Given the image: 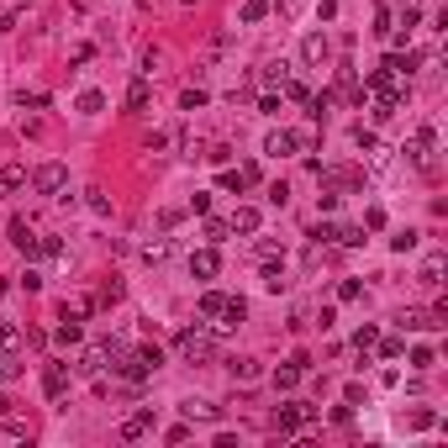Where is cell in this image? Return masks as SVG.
Wrapping results in <instances>:
<instances>
[{
  "instance_id": "13",
  "label": "cell",
  "mask_w": 448,
  "mask_h": 448,
  "mask_svg": "<svg viewBox=\"0 0 448 448\" xmlns=\"http://www.w3.org/2000/svg\"><path fill=\"white\" fill-rule=\"evenodd\" d=\"M180 412L190 417V422H222V406H211V401H185Z\"/></svg>"
},
{
  "instance_id": "20",
  "label": "cell",
  "mask_w": 448,
  "mask_h": 448,
  "mask_svg": "<svg viewBox=\"0 0 448 448\" xmlns=\"http://www.w3.org/2000/svg\"><path fill=\"white\" fill-rule=\"evenodd\" d=\"M101 370H106V354H101V343H95V348L79 354V375H101Z\"/></svg>"
},
{
  "instance_id": "40",
  "label": "cell",
  "mask_w": 448,
  "mask_h": 448,
  "mask_svg": "<svg viewBox=\"0 0 448 448\" xmlns=\"http://www.w3.org/2000/svg\"><path fill=\"white\" fill-rule=\"evenodd\" d=\"M417 238H422V233H412V227H406V233H396V238H390V248H396V253H406V248H417Z\"/></svg>"
},
{
  "instance_id": "39",
  "label": "cell",
  "mask_w": 448,
  "mask_h": 448,
  "mask_svg": "<svg viewBox=\"0 0 448 448\" xmlns=\"http://www.w3.org/2000/svg\"><path fill=\"white\" fill-rule=\"evenodd\" d=\"M432 364H438L432 348H412V370H432Z\"/></svg>"
},
{
  "instance_id": "22",
  "label": "cell",
  "mask_w": 448,
  "mask_h": 448,
  "mask_svg": "<svg viewBox=\"0 0 448 448\" xmlns=\"http://www.w3.org/2000/svg\"><path fill=\"white\" fill-rule=\"evenodd\" d=\"M264 290H285V264L280 259H264Z\"/></svg>"
},
{
  "instance_id": "7",
  "label": "cell",
  "mask_w": 448,
  "mask_h": 448,
  "mask_svg": "<svg viewBox=\"0 0 448 448\" xmlns=\"http://www.w3.org/2000/svg\"><path fill=\"white\" fill-rule=\"evenodd\" d=\"M43 396H48V401H63V396H69V370H63V364H48V370H43Z\"/></svg>"
},
{
  "instance_id": "41",
  "label": "cell",
  "mask_w": 448,
  "mask_h": 448,
  "mask_svg": "<svg viewBox=\"0 0 448 448\" xmlns=\"http://www.w3.org/2000/svg\"><path fill=\"white\" fill-rule=\"evenodd\" d=\"M121 301V280H106L101 285V306H116Z\"/></svg>"
},
{
  "instance_id": "23",
  "label": "cell",
  "mask_w": 448,
  "mask_h": 448,
  "mask_svg": "<svg viewBox=\"0 0 448 448\" xmlns=\"http://www.w3.org/2000/svg\"><path fill=\"white\" fill-rule=\"evenodd\" d=\"M169 259V238H153V243H143V264H164Z\"/></svg>"
},
{
  "instance_id": "15",
  "label": "cell",
  "mask_w": 448,
  "mask_h": 448,
  "mask_svg": "<svg viewBox=\"0 0 448 448\" xmlns=\"http://www.w3.org/2000/svg\"><path fill=\"white\" fill-rule=\"evenodd\" d=\"M227 375H233L238 385H253V380H259V364L253 359H227Z\"/></svg>"
},
{
  "instance_id": "42",
  "label": "cell",
  "mask_w": 448,
  "mask_h": 448,
  "mask_svg": "<svg viewBox=\"0 0 448 448\" xmlns=\"http://www.w3.org/2000/svg\"><path fill=\"white\" fill-rule=\"evenodd\" d=\"M359 295H364L359 280H343V285H337V301H359Z\"/></svg>"
},
{
  "instance_id": "31",
  "label": "cell",
  "mask_w": 448,
  "mask_h": 448,
  "mask_svg": "<svg viewBox=\"0 0 448 448\" xmlns=\"http://www.w3.org/2000/svg\"><path fill=\"white\" fill-rule=\"evenodd\" d=\"M432 422H438V417H432L427 406H417V412H406V427H417V432H422V427H432Z\"/></svg>"
},
{
  "instance_id": "37",
  "label": "cell",
  "mask_w": 448,
  "mask_h": 448,
  "mask_svg": "<svg viewBox=\"0 0 448 448\" xmlns=\"http://www.w3.org/2000/svg\"><path fill=\"white\" fill-rule=\"evenodd\" d=\"M375 348H380V359H401V354H406L401 337H385V343H375Z\"/></svg>"
},
{
  "instance_id": "10",
  "label": "cell",
  "mask_w": 448,
  "mask_h": 448,
  "mask_svg": "<svg viewBox=\"0 0 448 448\" xmlns=\"http://www.w3.org/2000/svg\"><path fill=\"white\" fill-rule=\"evenodd\" d=\"M301 58L311 63V69H322V63H327V58H332V48H327V37H322V32H311V37H306V43H301Z\"/></svg>"
},
{
  "instance_id": "5",
  "label": "cell",
  "mask_w": 448,
  "mask_h": 448,
  "mask_svg": "<svg viewBox=\"0 0 448 448\" xmlns=\"http://www.w3.org/2000/svg\"><path fill=\"white\" fill-rule=\"evenodd\" d=\"M11 243H16V248L26 253V259H43V238H37L32 227L21 222V216H16V222H11Z\"/></svg>"
},
{
  "instance_id": "4",
  "label": "cell",
  "mask_w": 448,
  "mask_h": 448,
  "mask_svg": "<svg viewBox=\"0 0 448 448\" xmlns=\"http://www.w3.org/2000/svg\"><path fill=\"white\" fill-rule=\"evenodd\" d=\"M295 148H306V138H301V132H290V127H275V132L264 138V153H269V158H290Z\"/></svg>"
},
{
  "instance_id": "25",
  "label": "cell",
  "mask_w": 448,
  "mask_h": 448,
  "mask_svg": "<svg viewBox=\"0 0 448 448\" xmlns=\"http://www.w3.org/2000/svg\"><path fill=\"white\" fill-rule=\"evenodd\" d=\"M259 85H264V90H285V63H264Z\"/></svg>"
},
{
  "instance_id": "34",
  "label": "cell",
  "mask_w": 448,
  "mask_h": 448,
  "mask_svg": "<svg viewBox=\"0 0 448 448\" xmlns=\"http://www.w3.org/2000/svg\"><path fill=\"white\" fill-rule=\"evenodd\" d=\"M354 143L364 148V153H375V148H380V138H375V132H370V127H364V121H359V127H354Z\"/></svg>"
},
{
  "instance_id": "29",
  "label": "cell",
  "mask_w": 448,
  "mask_h": 448,
  "mask_svg": "<svg viewBox=\"0 0 448 448\" xmlns=\"http://www.w3.org/2000/svg\"><path fill=\"white\" fill-rule=\"evenodd\" d=\"M332 243H343V248H359V243H364V227H337Z\"/></svg>"
},
{
  "instance_id": "35",
  "label": "cell",
  "mask_w": 448,
  "mask_h": 448,
  "mask_svg": "<svg viewBox=\"0 0 448 448\" xmlns=\"http://www.w3.org/2000/svg\"><path fill=\"white\" fill-rule=\"evenodd\" d=\"M227 233H233L227 222H216V216H206V243H227Z\"/></svg>"
},
{
  "instance_id": "38",
  "label": "cell",
  "mask_w": 448,
  "mask_h": 448,
  "mask_svg": "<svg viewBox=\"0 0 448 448\" xmlns=\"http://www.w3.org/2000/svg\"><path fill=\"white\" fill-rule=\"evenodd\" d=\"M385 32H396L390 26V6H375V37H385Z\"/></svg>"
},
{
  "instance_id": "3",
  "label": "cell",
  "mask_w": 448,
  "mask_h": 448,
  "mask_svg": "<svg viewBox=\"0 0 448 448\" xmlns=\"http://www.w3.org/2000/svg\"><path fill=\"white\" fill-rule=\"evenodd\" d=\"M63 185H69V169L63 164H37L32 169V190L37 195H63Z\"/></svg>"
},
{
  "instance_id": "26",
  "label": "cell",
  "mask_w": 448,
  "mask_h": 448,
  "mask_svg": "<svg viewBox=\"0 0 448 448\" xmlns=\"http://www.w3.org/2000/svg\"><path fill=\"white\" fill-rule=\"evenodd\" d=\"M417 280H422L427 290H438V285H443V259H427V264H422V275H417Z\"/></svg>"
},
{
  "instance_id": "19",
  "label": "cell",
  "mask_w": 448,
  "mask_h": 448,
  "mask_svg": "<svg viewBox=\"0 0 448 448\" xmlns=\"http://www.w3.org/2000/svg\"><path fill=\"white\" fill-rule=\"evenodd\" d=\"M222 306H227V295H222V290H206V295H200V317H206V322L222 317Z\"/></svg>"
},
{
  "instance_id": "6",
  "label": "cell",
  "mask_w": 448,
  "mask_h": 448,
  "mask_svg": "<svg viewBox=\"0 0 448 448\" xmlns=\"http://www.w3.org/2000/svg\"><path fill=\"white\" fill-rule=\"evenodd\" d=\"M216 269H222L216 243H211V248H200V253H190V275H195V280H216Z\"/></svg>"
},
{
  "instance_id": "30",
  "label": "cell",
  "mask_w": 448,
  "mask_h": 448,
  "mask_svg": "<svg viewBox=\"0 0 448 448\" xmlns=\"http://www.w3.org/2000/svg\"><path fill=\"white\" fill-rule=\"evenodd\" d=\"M375 343H380V327H359V332H354V348H359V354H370Z\"/></svg>"
},
{
  "instance_id": "2",
  "label": "cell",
  "mask_w": 448,
  "mask_h": 448,
  "mask_svg": "<svg viewBox=\"0 0 448 448\" xmlns=\"http://www.w3.org/2000/svg\"><path fill=\"white\" fill-rule=\"evenodd\" d=\"M432 153H438V127L427 121V127H417V138L406 143V158H412L417 169H432Z\"/></svg>"
},
{
  "instance_id": "11",
  "label": "cell",
  "mask_w": 448,
  "mask_h": 448,
  "mask_svg": "<svg viewBox=\"0 0 448 448\" xmlns=\"http://www.w3.org/2000/svg\"><path fill=\"white\" fill-rule=\"evenodd\" d=\"M259 222H264L259 206H238L233 216H227V227H233V233H259Z\"/></svg>"
},
{
  "instance_id": "18",
  "label": "cell",
  "mask_w": 448,
  "mask_h": 448,
  "mask_svg": "<svg viewBox=\"0 0 448 448\" xmlns=\"http://www.w3.org/2000/svg\"><path fill=\"white\" fill-rule=\"evenodd\" d=\"M396 327L401 332H417V327H432V317H427V311H417V306H406L401 317H396Z\"/></svg>"
},
{
  "instance_id": "21",
  "label": "cell",
  "mask_w": 448,
  "mask_h": 448,
  "mask_svg": "<svg viewBox=\"0 0 448 448\" xmlns=\"http://www.w3.org/2000/svg\"><path fill=\"white\" fill-rule=\"evenodd\" d=\"M21 348V327L16 322H0V354H16Z\"/></svg>"
},
{
  "instance_id": "1",
  "label": "cell",
  "mask_w": 448,
  "mask_h": 448,
  "mask_svg": "<svg viewBox=\"0 0 448 448\" xmlns=\"http://www.w3.org/2000/svg\"><path fill=\"white\" fill-rule=\"evenodd\" d=\"M174 348H180L185 364H211V359H216V337L200 332V327H185L180 337H174Z\"/></svg>"
},
{
  "instance_id": "16",
  "label": "cell",
  "mask_w": 448,
  "mask_h": 448,
  "mask_svg": "<svg viewBox=\"0 0 448 448\" xmlns=\"http://www.w3.org/2000/svg\"><path fill=\"white\" fill-rule=\"evenodd\" d=\"M143 432H153V412H138V417H127V422H121V438H143Z\"/></svg>"
},
{
  "instance_id": "43",
  "label": "cell",
  "mask_w": 448,
  "mask_h": 448,
  "mask_svg": "<svg viewBox=\"0 0 448 448\" xmlns=\"http://www.w3.org/2000/svg\"><path fill=\"white\" fill-rule=\"evenodd\" d=\"M190 211H195V216L211 211V195H206V190H195V195H190Z\"/></svg>"
},
{
  "instance_id": "33",
  "label": "cell",
  "mask_w": 448,
  "mask_h": 448,
  "mask_svg": "<svg viewBox=\"0 0 448 448\" xmlns=\"http://www.w3.org/2000/svg\"><path fill=\"white\" fill-rule=\"evenodd\" d=\"M21 370H26V364H21L16 354H0V380H16Z\"/></svg>"
},
{
  "instance_id": "8",
  "label": "cell",
  "mask_w": 448,
  "mask_h": 448,
  "mask_svg": "<svg viewBox=\"0 0 448 448\" xmlns=\"http://www.w3.org/2000/svg\"><path fill=\"white\" fill-rule=\"evenodd\" d=\"M243 317H248V301H243V295H227L222 317H216V332H233V327H243Z\"/></svg>"
},
{
  "instance_id": "9",
  "label": "cell",
  "mask_w": 448,
  "mask_h": 448,
  "mask_svg": "<svg viewBox=\"0 0 448 448\" xmlns=\"http://www.w3.org/2000/svg\"><path fill=\"white\" fill-rule=\"evenodd\" d=\"M301 427H306L301 422V401H290V406H280V412H275V432H280V438H295Z\"/></svg>"
},
{
  "instance_id": "32",
  "label": "cell",
  "mask_w": 448,
  "mask_h": 448,
  "mask_svg": "<svg viewBox=\"0 0 448 448\" xmlns=\"http://www.w3.org/2000/svg\"><path fill=\"white\" fill-rule=\"evenodd\" d=\"M85 206H90L95 216H111V200H106L101 190H85Z\"/></svg>"
},
{
  "instance_id": "12",
  "label": "cell",
  "mask_w": 448,
  "mask_h": 448,
  "mask_svg": "<svg viewBox=\"0 0 448 448\" xmlns=\"http://www.w3.org/2000/svg\"><path fill=\"white\" fill-rule=\"evenodd\" d=\"M148 106H153V85H148V79H132L127 85V111H148Z\"/></svg>"
},
{
  "instance_id": "24",
  "label": "cell",
  "mask_w": 448,
  "mask_h": 448,
  "mask_svg": "<svg viewBox=\"0 0 448 448\" xmlns=\"http://www.w3.org/2000/svg\"><path fill=\"white\" fill-rule=\"evenodd\" d=\"M58 343H63V348L79 343V317H74V311H63V322H58Z\"/></svg>"
},
{
  "instance_id": "27",
  "label": "cell",
  "mask_w": 448,
  "mask_h": 448,
  "mask_svg": "<svg viewBox=\"0 0 448 448\" xmlns=\"http://www.w3.org/2000/svg\"><path fill=\"white\" fill-rule=\"evenodd\" d=\"M238 16L248 21V26H253V21H264V16H269V0H243V11H238Z\"/></svg>"
},
{
  "instance_id": "14",
  "label": "cell",
  "mask_w": 448,
  "mask_h": 448,
  "mask_svg": "<svg viewBox=\"0 0 448 448\" xmlns=\"http://www.w3.org/2000/svg\"><path fill=\"white\" fill-rule=\"evenodd\" d=\"M380 69H390L396 79H406V74L417 69V53H385V63H380Z\"/></svg>"
},
{
  "instance_id": "36",
  "label": "cell",
  "mask_w": 448,
  "mask_h": 448,
  "mask_svg": "<svg viewBox=\"0 0 448 448\" xmlns=\"http://www.w3.org/2000/svg\"><path fill=\"white\" fill-rule=\"evenodd\" d=\"M200 106H206V90H185L180 95V111H200Z\"/></svg>"
},
{
  "instance_id": "28",
  "label": "cell",
  "mask_w": 448,
  "mask_h": 448,
  "mask_svg": "<svg viewBox=\"0 0 448 448\" xmlns=\"http://www.w3.org/2000/svg\"><path fill=\"white\" fill-rule=\"evenodd\" d=\"M101 106H106V95H101V90H85V95H79V101H74V111L95 116V111H101Z\"/></svg>"
},
{
  "instance_id": "44",
  "label": "cell",
  "mask_w": 448,
  "mask_h": 448,
  "mask_svg": "<svg viewBox=\"0 0 448 448\" xmlns=\"http://www.w3.org/2000/svg\"><path fill=\"white\" fill-rule=\"evenodd\" d=\"M259 111H264V116H280V95H275V90H269L264 101H259Z\"/></svg>"
},
{
  "instance_id": "17",
  "label": "cell",
  "mask_w": 448,
  "mask_h": 448,
  "mask_svg": "<svg viewBox=\"0 0 448 448\" xmlns=\"http://www.w3.org/2000/svg\"><path fill=\"white\" fill-rule=\"evenodd\" d=\"M21 185H26V169H21V164H6V169H0V195H16Z\"/></svg>"
}]
</instances>
